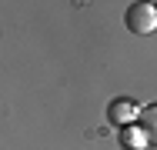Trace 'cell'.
<instances>
[{
	"instance_id": "obj_3",
	"label": "cell",
	"mask_w": 157,
	"mask_h": 150,
	"mask_svg": "<svg viewBox=\"0 0 157 150\" xmlns=\"http://www.w3.org/2000/svg\"><path fill=\"white\" fill-rule=\"evenodd\" d=\"M140 130L147 133L151 144H157V103H154V107H147V110L140 114Z\"/></svg>"
},
{
	"instance_id": "obj_4",
	"label": "cell",
	"mask_w": 157,
	"mask_h": 150,
	"mask_svg": "<svg viewBox=\"0 0 157 150\" xmlns=\"http://www.w3.org/2000/svg\"><path fill=\"white\" fill-rule=\"evenodd\" d=\"M147 133L144 130H124V147H130V150H144L147 147V140H144Z\"/></svg>"
},
{
	"instance_id": "obj_2",
	"label": "cell",
	"mask_w": 157,
	"mask_h": 150,
	"mask_svg": "<svg viewBox=\"0 0 157 150\" xmlns=\"http://www.w3.org/2000/svg\"><path fill=\"white\" fill-rule=\"evenodd\" d=\"M140 107L134 103V100H114L110 107H107V117H110V123H117V127H130L134 120H140Z\"/></svg>"
},
{
	"instance_id": "obj_1",
	"label": "cell",
	"mask_w": 157,
	"mask_h": 150,
	"mask_svg": "<svg viewBox=\"0 0 157 150\" xmlns=\"http://www.w3.org/2000/svg\"><path fill=\"white\" fill-rule=\"evenodd\" d=\"M124 24H127L130 33H154L157 30V7L154 3H134L127 10Z\"/></svg>"
}]
</instances>
